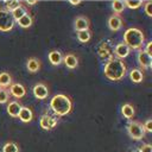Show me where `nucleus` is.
<instances>
[{
  "mask_svg": "<svg viewBox=\"0 0 152 152\" xmlns=\"http://www.w3.org/2000/svg\"><path fill=\"white\" fill-rule=\"evenodd\" d=\"M12 83H13V81H12V76L10 75V72H7V71L0 72V88L6 89Z\"/></svg>",
  "mask_w": 152,
  "mask_h": 152,
  "instance_id": "nucleus-21",
  "label": "nucleus"
},
{
  "mask_svg": "<svg viewBox=\"0 0 152 152\" xmlns=\"http://www.w3.org/2000/svg\"><path fill=\"white\" fill-rule=\"evenodd\" d=\"M142 5H144V7H145V12H146L147 17H152V12H151V6H152V4H151V1H146V2L142 4Z\"/></svg>",
  "mask_w": 152,
  "mask_h": 152,
  "instance_id": "nucleus-30",
  "label": "nucleus"
},
{
  "mask_svg": "<svg viewBox=\"0 0 152 152\" xmlns=\"http://www.w3.org/2000/svg\"><path fill=\"white\" fill-rule=\"evenodd\" d=\"M15 23H17L21 28H28V27H31L32 24H33V15H32L30 12H27V13L24 14L20 19H18Z\"/></svg>",
  "mask_w": 152,
  "mask_h": 152,
  "instance_id": "nucleus-17",
  "label": "nucleus"
},
{
  "mask_svg": "<svg viewBox=\"0 0 152 152\" xmlns=\"http://www.w3.org/2000/svg\"><path fill=\"white\" fill-rule=\"evenodd\" d=\"M21 104L18 102V101H10L8 103H7V113L12 116V118H18V114H19V112H20V109H21Z\"/></svg>",
  "mask_w": 152,
  "mask_h": 152,
  "instance_id": "nucleus-18",
  "label": "nucleus"
},
{
  "mask_svg": "<svg viewBox=\"0 0 152 152\" xmlns=\"http://www.w3.org/2000/svg\"><path fill=\"white\" fill-rule=\"evenodd\" d=\"M107 25H108V27H109L110 31H119V30L122 27V25H124V20H122V18H121L120 14L113 13V14L108 18Z\"/></svg>",
  "mask_w": 152,
  "mask_h": 152,
  "instance_id": "nucleus-12",
  "label": "nucleus"
},
{
  "mask_svg": "<svg viewBox=\"0 0 152 152\" xmlns=\"http://www.w3.org/2000/svg\"><path fill=\"white\" fill-rule=\"evenodd\" d=\"M48 58H49V62L55 66H58L63 63V53L58 50H51L48 55Z\"/></svg>",
  "mask_w": 152,
  "mask_h": 152,
  "instance_id": "nucleus-15",
  "label": "nucleus"
},
{
  "mask_svg": "<svg viewBox=\"0 0 152 152\" xmlns=\"http://www.w3.org/2000/svg\"><path fill=\"white\" fill-rule=\"evenodd\" d=\"M145 34L138 27H129L124 32V43L132 50H139L144 45Z\"/></svg>",
  "mask_w": 152,
  "mask_h": 152,
  "instance_id": "nucleus-3",
  "label": "nucleus"
},
{
  "mask_svg": "<svg viewBox=\"0 0 152 152\" xmlns=\"http://www.w3.org/2000/svg\"><path fill=\"white\" fill-rule=\"evenodd\" d=\"M70 4L71 5H80L81 4V0H70Z\"/></svg>",
  "mask_w": 152,
  "mask_h": 152,
  "instance_id": "nucleus-35",
  "label": "nucleus"
},
{
  "mask_svg": "<svg viewBox=\"0 0 152 152\" xmlns=\"http://www.w3.org/2000/svg\"><path fill=\"white\" fill-rule=\"evenodd\" d=\"M20 5H21V1H18V0H7L5 2V10H7L8 12H12L15 8H18Z\"/></svg>",
  "mask_w": 152,
  "mask_h": 152,
  "instance_id": "nucleus-26",
  "label": "nucleus"
},
{
  "mask_svg": "<svg viewBox=\"0 0 152 152\" xmlns=\"http://www.w3.org/2000/svg\"><path fill=\"white\" fill-rule=\"evenodd\" d=\"M151 46H152V43L151 42H147V44H146V48L144 49L148 55H151L152 56V50H151Z\"/></svg>",
  "mask_w": 152,
  "mask_h": 152,
  "instance_id": "nucleus-33",
  "label": "nucleus"
},
{
  "mask_svg": "<svg viewBox=\"0 0 152 152\" xmlns=\"http://www.w3.org/2000/svg\"><path fill=\"white\" fill-rule=\"evenodd\" d=\"M50 108L57 116H63L71 112L72 102L68 95L57 94L50 100Z\"/></svg>",
  "mask_w": 152,
  "mask_h": 152,
  "instance_id": "nucleus-2",
  "label": "nucleus"
},
{
  "mask_svg": "<svg viewBox=\"0 0 152 152\" xmlns=\"http://www.w3.org/2000/svg\"><path fill=\"white\" fill-rule=\"evenodd\" d=\"M18 118L23 122H30L33 119V112L28 107H21V109H20V112L18 114Z\"/></svg>",
  "mask_w": 152,
  "mask_h": 152,
  "instance_id": "nucleus-19",
  "label": "nucleus"
},
{
  "mask_svg": "<svg viewBox=\"0 0 152 152\" xmlns=\"http://www.w3.org/2000/svg\"><path fill=\"white\" fill-rule=\"evenodd\" d=\"M142 126H144L145 132H152V120L151 119H147Z\"/></svg>",
  "mask_w": 152,
  "mask_h": 152,
  "instance_id": "nucleus-31",
  "label": "nucleus"
},
{
  "mask_svg": "<svg viewBox=\"0 0 152 152\" xmlns=\"http://www.w3.org/2000/svg\"><path fill=\"white\" fill-rule=\"evenodd\" d=\"M10 100V93L7 89L0 88V103H7Z\"/></svg>",
  "mask_w": 152,
  "mask_h": 152,
  "instance_id": "nucleus-29",
  "label": "nucleus"
},
{
  "mask_svg": "<svg viewBox=\"0 0 152 152\" xmlns=\"http://www.w3.org/2000/svg\"><path fill=\"white\" fill-rule=\"evenodd\" d=\"M121 113L126 119H132L135 114V109L131 103H125L121 107Z\"/></svg>",
  "mask_w": 152,
  "mask_h": 152,
  "instance_id": "nucleus-22",
  "label": "nucleus"
},
{
  "mask_svg": "<svg viewBox=\"0 0 152 152\" xmlns=\"http://www.w3.org/2000/svg\"><path fill=\"white\" fill-rule=\"evenodd\" d=\"M112 8H113V12L115 14H120V13L124 12V10L126 8V6H125V2L122 0H114L112 2Z\"/></svg>",
  "mask_w": 152,
  "mask_h": 152,
  "instance_id": "nucleus-25",
  "label": "nucleus"
},
{
  "mask_svg": "<svg viewBox=\"0 0 152 152\" xmlns=\"http://www.w3.org/2000/svg\"><path fill=\"white\" fill-rule=\"evenodd\" d=\"M90 27V20L88 19V17L86 15H77L74 20V28L76 32L78 31H84V30H89Z\"/></svg>",
  "mask_w": 152,
  "mask_h": 152,
  "instance_id": "nucleus-11",
  "label": "nucleus"
},
{
  "mask_svg": "<svg viewBox=\"0 0 152 152\" xmlns=\"http://www.w3.org/2000/svg\"><path fill=\"white\" fill-rule=\"evenodd\" d=\"M131 152H140V151H139V148H137V150H133V151H131Z\"/></svg>",
  "mask_w": 152,
  "mask_h": 152,
  "instance_id": "nucleus-36",
  "label": "nucleus"
},
{
  "mask_svg": "<svg viewBox=\"0 0 152 152\" xmlns=\"http://www.w3.org/2000/svg\"><path fill=\"white\" fill-rule=\"evenodd\" d=\"M113 49H114V46L112 45V43L109 40H103L97 48V55L102 58L110 59L113 57Z\"/></svg>",
  "mask_w": 152,
  "mask_h": 152,
  "instance_id": "nucleus-6",
  "label": "nucleus"
},
{
  "mask_svg": "<svg viewBox=\"0 0 152 152\" xmlns=\"http://www.w3.org/2000/svg\"><path fill=\"white\" fill-rule=\"evenodd\" d=\"M63 63L68 69H76L78 66V57L72 53V52H68L65 55H63Z\"/></svg>",
  "mask_w": 152,
  "mask_h": 152,
  "instance_id": "nucleus-13",
  "label": "nucleus"
},
{
  "mask_svg": "<svg viewBox=\"0 0 152 152\" xmlns=\"http://www.w3.org/2000/svg\"><path fill=\"white\" fill-rule=\"evenodd\" d=\"M129 78L134 83H140L144 80V72L139 68H133L129 70Z\"/></svg>",
  "mask_w": 152,
  "mask_h": 152,
  "instance_id": "nucleus-20",
  "label": "nucleus"
},
{
  "mask_svg": "<svg viewBox=\"0 0 152 152\" xmlns=\"http://www.w3.org/2000/svg\"><path fill=\"white\" fill-rule=\"evenodd\" d=\"M38 1L37 0H25V4L26 5H36Z\"/></svg>",
  "mask_w": 152,
  "mask_h": 152,
  "instance_id": "nucleus-34",
  "label": "nucleus"
},
{
  "mask_svg": "<svg viewBox=\"0 0 152 152\" xmlns=\"http://www.w3.org/2000/svg\"><path fill=\"white\" fill-rule=\"evenodd\" d=\"M127 71V66L124 61L118 59L115 57H112L110 59L107 61L103 68V74L104 76L110 80V81H120L125 77Z\"/></svg>",
  "mask_w": 152,
  "mask_h": 152,
  "instance_id": "nucleus-1",
  "label": "nucleus"
},
{
  "mask_svg": "<svg viewBox=\"0 0 152 152\" xmlns=\"http://www.w3.org/2000/svg\"><path fill=\"white\" fill-rule=\"evenodd\" d=\"M124 2H125V6L126 7L133 8V10H135V8H138V7H140L142 5V1L141 0H125Z\"/></svg>",
  "mask_w": 152,
  "mask_h": 152,
  "instance_id": "nucleus-28",
  "label": "nucleus"
},
{
  "mask_svg": "<svg viewBox=\"0 0 152 152\" xmlns=\"http://www.w3.org/2000/svg\"><path fill=\"white\" fill-rule=\"evenodd\" d=\"M15 20L12 17V13L5 8H0V31L8 32L14 27Z\"/></svg>",
  "mask_w": 152,
  "mask_h": 152,
  "instance_id": "nucleus-4",
  "label": "nucleus"
},
{
  "mask_svg": "<svg viewBox=\"0 0 152 152\" xmlns=\"http://www.w3.org/2000/svg\"><path fill=\"white\" fill-rule=\"evenodd\" d=\"M27 12H30V11L27 10V7H26V6H24V5L21 4V5H20L18 8H15L14 11H12L11 13H12V17H13V19L17 21L18 19H20V18H21L24 14H26Z\"/></svg>",
  "mask_w": 152,
  "mask_h": 152,
  "instance_id": "nucleus-23",
  "label": "nucleus"
},
{
  "mask_svg": "<svg viewBox=\"0 0 152 152\" xmlns=\"http://www.w3.org/2000/svg\"><path fill=\"white\" fill-rule=\"evenodd\" d=\"M140 152H152V146L150 144H144L140 148H139Z\"/></svg>",
  "mask_w": 152,
  "mask_h": 152,
  "instance_id": "nucleus-32",
  "label": "nucleus"
},
{
  "mask_svg": "<svg viewBox=\"0 0 152 152\" xmlns=\"http://www.w3.org/2000/svg\"><path fill=\"white\" fill-rule=\"evenodd\" d=\"M10 94L15 99H21L26 95V88L21 83H12L10 87Z\"/></svg>",
  "mask_w": 152,
  "mask_h": 152,
  "instance_id": "nucleus-14",
  "label": "nucleus"
},
{
  "mask_svg": "<svg viewBox=\"0 0 152 152\" xmlns=\"http://www.w3.org/2000/svg\"><path fill=\"white\" fill-rule=\"evenodd\" d=\"M40 66H42V63L36 57H30L26 61V68H27L28 72H31V74H34V72L39 71L40 70Z\"/></svg>",
  "mask_w": 152,
  "mask_h": 152,
  "instance_id": "nucleus-16",
  "label": "nucleus"
},
{
  "mask_svg": "<svg viewBox=\"0 0 152 152\" xmlns=\"http://www.w3.org/2000/svg\"><path fill=\"white\" fill-rule=\"evenodd\" d=\"M2 152H19V147L15 142H6L2 147Z\"/></svg>",
  "mask_w": 152,
  "mask_h": 152,
  "instance_id": "nucleus-27",
  "label": "nucleus"
},
{
  "mask_svg": "<svg viewBox=\"0 0 152 152\" xmlns=\"http://www.w3.org/2000/svg\"><path fill=\"white\" fill-rule=\"evenodd\" d=\"M127 133L134 140H140L146 134L142 124H140L139 121H129L127 125Z\"/></svg>",
  "mask_w": 152,
  "mask_h": 152,
  "instance_id": "nucleus-5",
  "label": "nucleus"
},
{
  "mask_svg": "<svg viewBox=\"0 0 152 152\" xmlns=\"http://www.w3.org/2000/svg\"><path fill=\"white\" fill-rule=\"evenodd\" d=\"M138 63L142 70H147L152 65V56L148 55L144 49L138 50Z\"/></svg>",
  "mask_w": 152,
  "mask_h": 152,
  "instance_id": "nucleus-8",
  "label": "nucleus"
},
{
  "mask_svg": "<svg viewBox=\"0 0 152 152\" xmlns=\"http://www.w3.org/2000/svg\"><path fill=\"white\" fill-rule=\"evenodd\" d=\"M32 93H33V95H34L36 99H38V100H45L49 96V88H48V86L45 83L39 82V83L34 84V87L32 89Z\"/></svg>",
  "mask_w": 152,
  "mask_h": 152,
  "instance_id": "nucleus-10",
  "label": "nucleus"
},
{
  "mask_svg": "<svg viewBox=\"0 0 152 152\" xmlns=\"http://www.w3.org/2000/svg\"><path fill=\"white\" fill-rule=\"evenodd\" d=\"M58 122V118L50 115V114H43L39 119V125L43 129H52Z\"/></svg>",
  "mask_w": 152,
  "mask_h": 152,
  "instance_id": "nucleus-7",
  "label": "nucleus"
},
{
  "mask_svg": "<svg viewBox=\"0 0 152 152\" xmlns=\"http://www.w3.org/2000/svg\"><path fill=\"white\" fill-rule=\"evenodd\" d=\"M129 53H131V49H129L124 42L118 43V44L114 46V49H113V55L115 56V58L121 59V61L125 59Z\"/></svg>",
  "mask_w": 152,
  "mask_h": 152,
  "instance_id": "nucleus-9",
  "label": "nucleus"
},
{
  "mask_svg": "<svg viewBox=\"0 0 152 152\" xmlns=\"http://www.w3.org/2000/svg\"><path fill=\"white\" fill-rule=\"evenodd\" d=\"M77 40L80 43H88L91 39V31L90 30H84V31H78L77 32Z\"/></svg>",
  "mask_w": 152,
  "mask_h": 152,
  "instance_id": "nucleus-24",
  "label": "nucleus"
}]
</instances>
